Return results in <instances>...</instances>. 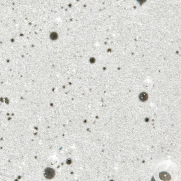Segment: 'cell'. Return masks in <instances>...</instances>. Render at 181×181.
I'll return each instance as SVG.
<instances>
[{
	"instance_id": "1",
	"label": "cell",
	"mask_w": 181,
	"mask_h": 181,
	"mask_svg": "<svg viewBox=\"0 0 181 181\" xmlns=\"http://www.w3.org/2000/svg\"><path fill=\"white\" fill-rule=\"evenodd\" d=\"M55 172L51 168H47L45 171V176L47 178H52L54 177Z\"/></svg>"
},
{
	"instance_id": "2",
	"label": "cell",
	"mask_w": 181,
	"mask_h": 181,
	"mask_svg": "<svg viewBox=\"0 0 181 181\" xmlns=\"http://www.w3.org/2000/svg\"><path fill=\"white\" fill-rule=\"evenodd\" d=\"M160 178L164 181H168L171 179L170 175L166 172H162L160 174Z\"/></svg>"
},
{
	"instance_id": "3",
	"label": "cell",
	"mask_w": 181,
	"mask_h": 181,
	"mask_svg": "<svg viewBox=\"0 0 181 181\" xmlns=\"http://www.w3.org/2000/svg\"><path fill=\"white\" fill-rule=\"evenodd\" d=\"M139 98L140 101L142 102L146 101L148 100V94L146 93L142 92L140 94L139 96Z\"/></svg>"
}]
</instances>
